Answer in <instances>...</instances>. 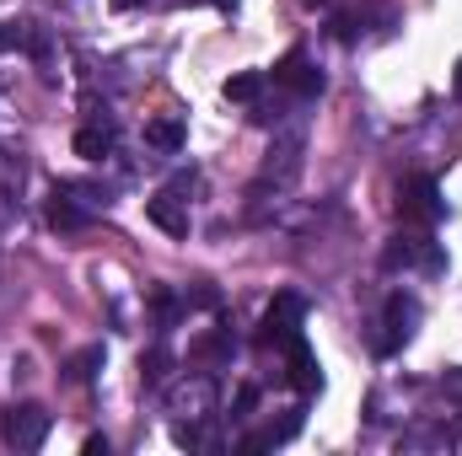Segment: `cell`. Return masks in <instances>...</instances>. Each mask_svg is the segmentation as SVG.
<instances>
[{"label":"cell","mask_w":462,"mask_h":456,"mask_svg":"<svg viewBox=\"0 0 462 456\" xmlns=\"http://www.w3.org/2000/svg\"><path fill=\"white\" fill-rule=\"evenodd\" d=\"M49 408H38V403H16V408H5L0 414V441L5 446H16V451H38L43 441H49Z\"/></svg>","instance_id":"obj_1"},{"label":"cell","mask_w":462,"mask_h":456,"mask_svg":"<svg viewBox=\"0 0 462 456\" xmlns=\"http://www.w3.org/2000/svg\"><path fill=\"white\" fill-rule=\"evenodd\" d=\"M398 215L414 221V226H436V221H441V188H436L430 178H409V183L398 188Z\"/></svg>","instance_id":"obj_2"},{"label":"cell","mask_w":462,"mask_h":456,"mask_svg":"<svg viewBox=\"0 0 462 456\" xmlns=\"http://www.w3.org/2000/svg\"><path fill=\"white\" fill-rule=\"evenodd\" d=\"M307 323V301L301 296H274V306L263 312V328H258V343H291Z\"/></svg>","instance_id":"obj_3"},{"label":"cell","mask_w":462,"mask_h":456,"mask_svg":"<svg viewBox=\"0 0 462 456\" xmlns=\"http://www.w3.org/2000/svg\"><path fill=\"white\" fill-rule=\"evenodd\" d=\"M382 263H387V269H409V263H425V269L436 274L447 258H441V247H436V242H425V236H393V242H387V252H382Z\"/></svg>","instance_id":"obj_4"},{"label":"cell","mask_w":462,"mask_h":456,"mask_svg":"<svg viewBox=\"0 0 462 456\" xmlns=\"http://www.w3.org/2000/svg\"><path fill=\"white\" fill-rule=\"evenodd\" d=\"M274 81H280L285 92H296V97H318V92H323V70H312L301 49H291V54L274 65Z\"/></svg>","instance_id":"obj_5"},{"label":"cell","mask_w":462,"mask_h":456,"mask_svg":"<svg viewBox=\"0 0 462 456\" xmlns=\"http://www.w3.org/2000/svg\"><path fill=\"white\" fill-rule=\"evenodd\" d=\"M145 221L156 231H167V236H189V199H178L172 188H162V194L145 199Z\"/></svg>","instance_id":"obj_6"},{"label":"cell","mask_w":462,"mask_h":456,"mask_svg":"<svg viewBox=\"0 0 462 456\" xmlns=\"http://www.w3.org/2000/svg\"><path fill=\"white\" fill-rule=\"evenodd\" d=\"M285 360H291V387L312 397V392L323 387V365H318V354H312V343H307V333H296V339L285 343Z\"/></svg>","instance_id":"obj_7"},{"label":"cell","mask_w":462,"mask_h":456,"mask_svg":"<svg viewBox=\"0 0 462 456\" xmlns=\"http://www.w3.org/2000/svg\"><path fill=\"white\" fill-rule=\"evenodd\" d=\"M409 323H414V301H403V296H393V301H387V317H382V328H387V333L376 339V354H393L398 343L409 339V333H414Z\"/></svg>","instance_id":"obj_8"},{"label":"cell","mask_w":462,"mask_h":456,"mask_svg":"<svg viewBox=\"0 0 462 456\" xmlns=\"http://www.w3.org/2000/svg\"><path fill=\"white\" fill-rule=\"evenodd\" d=\"M183 140H189V129H183L178 118H151V123H145V145L162 150V156H178Z\"/></svg>","instance_id":"obj_9"},{"label":"cell","mask_w":462,"mask_h":456,"mask_svg":"<svg viewBox=\"0 0 462 456\" xmlns=\"http://www.w3.org/2000/svg\"><path fill=\"white\" fill-rule=\"evenodd\" d=\"M114 150V129L108 123H87V129H76V156L81 161H103Z\"/></svg>","instance_id":"obj_10"},{"label":"cell","mask_w":462,"mask_h":456,"mask_svg":"<svg viewBox=\"0 0 462 456\" xmlns=\"http://www.w3.org/2000/svg\"><path fill=\"white\" fill-rule=\"evenodd\" d=\"M49 226H54V231H81V226H87V210H81L76 199L54 194V199H49Z\"/></svg>","instance_id":"obj_11"},{"label":"cell","mask_w":462,"mask_h":456,"mask_svg":"<svg viewBox=\"0 0 462 456\" xmlns=\"http://www.w3.org/2000/svg\"><path fill=\"white\" fill-rule=\"evenodd\" d=\"M97 370H103V343H92V349H81V354L65 360V381H92Z\"/></svg>","instance_id":"obj_12"},{"label":"cell","mask_w":462,"mask_h":456,"mask_svg":"<svg viewBox=\"0 0 462 456\" xmlns=\"http://www.w3.org/2000/svg\"><path fill=\"white\" fill-rule=\"evenodd\" d=\"M167 370H172V349H162V343H156V349H145V354H140V381H145V387H162V381H167Z\"/></svg>","instance_id":"obj_13"},{"label":"cell","mask_w":462,"mask_h":456,"mask_svg":"<svg viewBox=\"0 0 462 456\" xmlns=\"http://www.w3.org/2000/svg\"><path fill=\"white\" fill-rule=\"evenodd\" d=\"M258 97H263V76L258 70H242V76L226 81V103H258Z\"/></svg>","instance_id":"obj_14"},{"label":"cell","mask_w":462,"mask_h":456,"mask_svg":"<svg viewBox=\"0 0 462 456\" xmlns=\"http://www.w3.org/2000/svg\"><path fill=\"white\" fill-rule=\"evenodd\" d=\"M151 306H156V317H162V323H178V312H183L172 290H156V296H151Z\"/></svg>","instance_id":"obj_15"},{"label":"cell","mask_w":462,"mask_h":456,"mask_svg":"<svg viewBox=\"0 0 462 456\" xmlns=\"http://www.w3.org/2000/svg\"><path fill=\"white\" fill-rule=\"evenodd\" d=\"M226 349H231V343L221 339V333H210V339H199V343H194V360H205V365H210V360H221Z\"/></svg>","instance_id":"obj_16"},{"label":"cell","mask_w":462,"mask_h":456,"mask_svg":"<svg viewBox=\"0 0 462 456\" xmlns=\"http://www.w3.org/2000/svg\"><path fill=\"white\" fill-rule=\"evenodd\" d=\"M253 408H258V387H236V403H231V414H236V419H247Z\"/></svg>","instance_id":"obj_17"},{"label":"cell","mask_w":462,"mask_h":456,"mask_svg":"<svg viewBox=\"0 0 462 456\" xmlns=\"http://www.w3.org/2000/svg\"><path fill=\"white\" fill-rule=\"evenodd\" d=\"M27 43V27H11V22H0V54L5 49H22Z\"/></svg>","instance_id":"obj_18"},{"label":"cell","mask_w":462,"mask_h":456,"mask_svg":"<svg viewBox=\"0 0 462 456\" xmlns=\"http://www.w3.org/2000/svg\"><path fill=\"white\" fill-rule=\"evenodd\" d=\"M172 441L178 446H199V424H172Z\"/></svg>","instance_id":"obj_19"},{"label":"cell","mask_w":462,"mask_h":456,"mask_svg":"<svg viewBox=\"0 0 462 456\" xmlns=\"http://www.w3.org/2000/svg\"><path fill=\"white\" fill-rule=\"evenodd\" d=\"M87 456H108V441L103 435H87Z\"/></svg>","instance_id":"obj_20"},{"label":"cell","mask_w":462,"mask_h":456,"mask_svg":"<svg viewBox=\"0 0 462 456\" xmlns=\"http://www.w3.org/2000/svg\"><path fill=\"white\" fill-rule=\"evenodd\" d=\"M140 5H151V0H114V11H140Z\"/></svg>","instance_id":"obj_21"},{"label":"cell","mask_w":462,"mask_h":456,"mask_svg":"<svg viewBox=\"0 0 462 456\" xmlns=\"http://www.w3.org/2000/svg\"><path fill=\"white\" fill-rule=\"evenodd\" d=\"M447 387H452V392L462 397V370H452V376H447Z\"/></svg>","instance_id":"obj_22"},{"label":"cell","mask_w":462,"mask_h":456,"mask_svg":"<svg viewBox=\"0 0 462 456\" xmlns=\"http://www.w3.org/2000/svg\"><path fill=\"white\" fill-rule=\"evenodd\" d=\"M452 92H457V103H462V59H457V76H452Z\"/></svg>","instance_id":"obj_23"},{"label":"cell","mask_w":462,"mask_h":456,"mask_svg":"<svg viewBox=\"0 0 462 456\" xmlns=\"http://www.w3.org/2000/svg\"><path fill=\"white\" fill-rule=\"evenodd\" d=\"M301 5H328V0H301Z\"/></svg>","instance_id":"obj_24"},{"label":"cell","mask_w":462,"mask_h":456,"mask_svg":"<svg viewBox=\"0 0 462 456\" xmlns=\"http://www.w3.org/2000/svg\"><path fill=\"white\" fill-rule=\"evenodd\" d=\"M221 11H231V0H221Z\"/></svg>","instance_id":"obj_25"}]
</instances>
